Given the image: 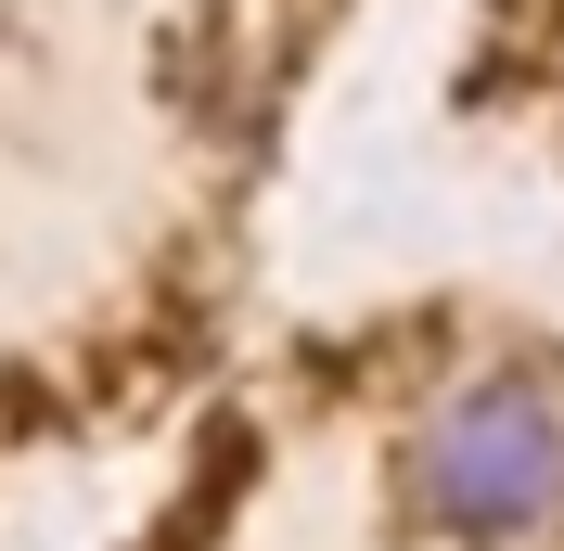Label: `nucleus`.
<instances>
[{"label":"nucleus","instance_id":"f257e3e1","mask_svg":"<svg viewBox=\"0 0 564 551\" xmlns=\"http://www.w3.org/2000/svg\"><path fill=\"white\" fill-rule=\"evenodd\" d=\"M411 514L475 551H513L539 526H564V385H539V372L449 385L411 436Z\"/></svg>","mask_w":564,"mask_h":551}]
</instances>
